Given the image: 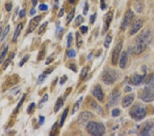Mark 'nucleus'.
<instances>
[{
    "label": "nucleus",
    "mask_w": 154,
    "mask_h": 136,
    "mask_svg": "<svg viewBox=\"0 0 154 136\" xmlns=\"http://www.w3.org/2000/svg\"><path fill=\"white\" fill-rule=\"evenodd\" d=\"M151 40H152V33L149 29L146 28L141 32L136 37L134 45L133 46V52L135 54L143 53L147 48Z\"/></svg>",
    "instance_id": "1"
},
{
    "label": "nucleus",
    "mask_w": 154,
    "mask_h": 136,
    "mask_svg": "<svg viewBox=\"0 0 154 136\" xmlns=\"http://www.w3.org/2000/svg\"><path fill=\"white\" fill-rule=\"evenodd\" d=\"M146 114V109L143 104L136 103L130 110V117L136 121L143 119Z\"/></svg>",
    "instance_id": "2"
},
{
    "label": "nucleus",
    "mask_w": 154,
    "mask_h": 136,
    "mask_svg": "<svg viewBox=\"0 0 154 136\" xmlns=\"http://www.w3.org/2000/svg\"><path fill=\"white\" fill-rule=\"evenodd\" d=\"M86 131L93 135H102L105 133L106 128L103 124L96 122H89L86 125Z\"/></svg>",
    "instance_id": "3"
},
{
    "label": "nucleus",
    "mask_w": 154,
    "mask_h": 136,
    "mask_svg": "<svg viewBox=\"0 0 154 136\" xmlns=\"http://www.w3.org/2000/svg\"><path fill=\"white\" fill-rule=\"evenodd\" d=\"M140 98L144 102H151L154 100V83L146 85L140 93Z\"/></svg>",
    "instance_id": "4"
},
{
    "label": "nucleus",
    "mask_w": 154,
    "mask_h": 136,
    "mask_svg": "<svg viewBox=\"0 0 154 136\" xmlns=\"http://www.w3.org/2000/svg\"><path fill=\"white\" fill-rule=\"evenodd\" d=\"M119 74L117 71L114 70H108L103 73L102 80L106 85H110L113 84L119 79Z\"/></svg>",
    "instance_id": "5"
},
{
    "label": "nucleus",
    "mask_w": 154,
    "mask_h": 136,
    "mask_svg": "<svg viewBox=\"0 0 154 136\" xmlns=\"http://www.w3.org/2000/svg\"><path fill=\"white\" fill-rule=\"evenodd\" d=\"M134 16V12L131 11V10H128V11L125 12V15H124L123 20L122 24H121V28L123 30H125L127 27L130 25L131 21H132Z\"/></svg>",
    "instance_id": "6"
},
{
    "label": "nucleus",
    "mask_w": 154,
    "mask_h": 136,
    "mask_svg": "<svg viewBox=\"0 0 154 136\" xmlns=\"http://www.w3.org/2000/svg\"><path fill=\"white\" fill-rule=\"evenodd\" d=\"M123 48V43L122 42H120L116 46L115 49H114L112 56V64L113 65H116L117 64L118 60L119 59V56H120V53L121 49Z\"/></svg>",
    "instance_id": "7"
},
{
    "label": "nucleus",
    "mask_w": 154,
    "mask_h": 136,
    "mask_svg": "<svg viewBox=\"0 0 154 136\" xmlns=\"http://www.w3.org/2000/svg\"><path fill=\"white\" fill-rule=\"evenodd\" d=\"M91 118H93V114L91 112H88V111H84V112H82L79 115L78 117V122L80 125H84V123L91 119Z\"/></svg>",
    "instance_id": "8"
},
{
    "label": "nucleus",
    "mask_w": 154,
    "mask_h": 136,
    "mask_svg": "<svg viewBox=\"0 0 154 136\" xmlns=\"http://www.w3.org/2000/svg\"><path fill=\"white\" fill-rule=\"evenodd\" d=\"M143 21L142 19H137L134 22L132 26H131V28L130 29V34L131 35H134L136 33H138L140 30V28L143 27Z\"/></svg>",
    "instance_id": "9"
},
{
    "label": "nucleus",
    "mask_w": 154,
    "mask_h": 136,
    "mask_svg": "<svg viewBox=\"0 0 154 136\" xmlns=\"http://www.w3.org/2000/svg\"><path fill=\"white\" fill-rule=\"evenodd\" d=\"M135 98V95L134 93H131V94H129L128 96H125L123 98V100H122V107L123 108H127L132 104V103L134 102Z\"/></svg>",
    "instance_id": "10"
},
{
    "label": "nucleus",
    "mask_w": 154,
    "mask_h": 136,
    "mask_svg": "<svg viewBox=\"0 0 154 136\" xmlns=\"http://www.w3.org/2000/svg\"><path fill=\"white\" fill-rule=\"evenodd\" d=\"M93 95L94 97H95L98 100L103 101L104 98V94L101 90V87L100 85H97L93 91Z\"/></svg>",
    "instance_id": "11"
},
{
    "label": "nucleus",
    "mask_w": 154,
    "mask_h": 136,
    "mask_svg": "<svg viewBox=\"0 0 154 136\" xmlns=\"http://www.w3.org/2000/svg\"><path fill=\"white\" fill-rule=\"evenodd\" d=\"M41 20V16H37L35 17L34 18L31 19V21H29V28L28 30L29 33H32L34 30H35L37 26H38L40 21Z\"/></svg>",
    "instance_id": "12"
},
{
    "label": "nucleus",
    "mask_w": 154,
    "mask_h": 136,
    "mask_svg": "<svg viewBox=\"0 0 154 136\" xmlns=\"http://www.w3.org/2000/svg\"><path fill=\"white\" fill-rule=\"evenodd\" d=\"M146 74L145 73L144 74H134L131 78V83L134 85H138L143 82L144 81V78L145 77Z\"/></svg>",
    "instance_id": "13"
},
{
    "label": "nucleus",
    "mask_w": 154,
    "mask_h": 136,
    "mask_svg": "<svg viewBox=\"0 0 154 136\" xmlns=\"http://www.w3.org/2000/svg\"><path fill=\"white\" fill-rule=\"evenodd\" d=\"M119 98H120V93L119 91H115L110 96V98H109V104H110V106H112L115 104H117L119 102Z\"/></svg>",
    "instance_id": "14"
},
{
    "label": "nucleus",
    "mask_w": 154,
    "mask_h": 136,
    "mask_svg": "<svg viewBox=\"0 0 154 136\" xmlns=\"http://www.w3.org/2000/svg\"><path fill=\"white\" fill-rule=\"evenodd\" d=\"M134 8L137 12H141L144 8L143 0H134Z\"/></svg>",
    "instance_id": "15"
},
{
    "label": "nucleus",
    "mask_w": 154,
    "mask_h": 136,
    "mask_svg": "<svg viewBox=\"0 0 154 136\" xmlns=\"http://www.w3.org/2000/svg\"><path fill=\"white\" fill-rule=\"evenodd\" d=\"M153 128V124H151V123L146 124V125L145 126V127H144L142 129V131H141L140 135H151Z\"/></svg>",
    "instance_id": "16"
},
{
    "label": "nucleus",
    "mask_w": 154,
    "mask_h": 136,
    "mask_svg": "<svg viewBox=\"0 0 154 136\" xmlns=\"http://www.w3.org/2000/svg\"><path fill=\"white\" fill-rule=\"evenodd\" d=\"M113 18V13L112 12H109L106 14L105 17V20H104V29L107 30L108 29L109 26L112 21V19Z\"/></svg>",
    "instance_id": "17"
},
{
    "label": "nucleus",
    "mask_w": 154,
    "mask_h": 136,
    "mask_svg": "<svg viewBox=\"0 0 154 136\" xmlns=\"http://www.w3.org/2000/svg\"><path fill=\"white\" fill-rule=\"evenodd\" d=\"M53 71V68H49V69H48L45 72H43V74H41V75H40L38 76V80H37V85H41V83H43V81H45V79L46 78L47 76H48V75L49 74H50L51 71Z\"/></svg>",
    "instance_id": "18"
},
{
    "label": "nucleus",
    "mask_w": 154,
    "mask_h": 136,
    "mask_svg": "<svg viewBox=\"0 0 154 136\" xmlns=\"http://www.w3.org/2000/svg\"><path fill=\"white\" fill-rule=\"evenodd\" d=\"M127 62H128V54H127L126 52H123L121 54V56L120 58V63H119V66L122 69H124L125 68L127 65Z\"/></svg>",
    "instance_id": "19"
},
{
    "label": "nucleus",
    "mask_w": 154,
    "mask_h": 136,
    "mask_svg": "<svg viewBox=\"0 0 154 136\" xmlns=\"http://www.w3.org/2000/svg\"><path fill=\"white\" fill-rule=\"evenodd\" d=\"M23 24L20 23L18 24V26H17V28H16V30L14 33L13 38H12V41H13L14 42H16L17 41V39L19 38V36L20 35V34H21V30H22V29H23Z\"/></svg>",
    "instance_id": "20"
},
{
    "label": "nucleus",
    "mask_w": 154,
    "mask_h": 136,
    "mask_svg": "<svg viewBox=\"0 0 154 136\" xmlns=\"http://www.w3.org/2000/svg\"><path fill=\"white\" fill-rule=\"evenodd\" d=\"M63 105H64L63 99L61 97L59 98L58 100H57L56 103V105H55V107H54V111H55V112H58V110L62 107H63Z\"/></svg>",
    "instance_id": "21"
},
{
    "label": "nucleus",
    "mask_w": 154,
    "mask_h": 136,
    "mask_svg": "<svg viewBox=\"0 0 154 136\" xmlns=\"http://www.w3.org/2000/svg\"><path fill=\"white\" fill-rule=\"evenodd\" d=\"M112 40V36L110 35V34L107 35L105 39V41H104V43H103L104 47L106 48H108L109 46L110 45Z\"/></svg>",
    "instance_id": "22"
},
{
    "label": "nucleus",
    "mask_w": 154,
    "mask_h": 136,
    "mask_svg": "<svg viewBox=\"0 0 154 136\" xmlns=\"http://www.w3.org/2000/svg\"><path fill=\"white\" fill-rule=\"evenodd\" d=\"M91 107L93 108L94 110H95L96 111H97L99 113L103 112L102 109H101V107H100V106H99L97 105V103L96 102H95V101H93V102L91 103Z\"/></svg>",
    "instance_id": "23"
},
{
    "label": "nucleus",
    "mask_w": 154,
    "mask_h": 136,
    "mask_svg": "<svg viewBox=\"0 0 154 136\" xmlns=\"http://www.w3.org/2000/svg\"><path fill=\"white\" fill-rule=\"evenodd\" d=\"M74 15H75V8H73L72 11L69 12V14L66 17V24H69L70 22L71 21L72 19H73Z\"/></svg>",
    "instance_id": "24"
},
{
    "label": "nucleus",
    "mask_w": 154,
    "mask_h": 136,
    "mask_svg": "<svg viewBox=\"0 0 154 136\" xmlns=\"http://www.w3.org/2000/svg\"><path fill=\"white\" fill-rule=\"evenodd\" d=\"M68 113H69V108H66V109L64 111V112L63 113V115H62L61 120H60V127H63V126L64 123V121H65L66 117H67Z\"/></svg>",
    "instance_id": "25"
},
{
    "label": "nucleus",
    "mask_w": 154,
    "mask_h": 136,
    "mask_svg": "<svg viewBox=\"0 0 154 136\" xmlns=\"http://www.w3.org/2000/svg\"><path fill=\"white\" fill-rule=\"evenodd\" d=\"M82 97H81L79 99V100L77 102L75 105L73 106V111H72V114H75V113L78 111V110L79 109V104H80V102L82 100Z\"/></svg>",
    "instance_id": "26"
},
{
    "label": "nucleus",
    "mask_w": 154,
    "mask_h": 136,
    "mask_svg": "<svg viewBox=\"0 0 154 136\" xmlns=\"http://www.w3.org/2000/svg\"><path fill=\"white\" fill-rule=\"evenodd\" d=\"M8 46H6V48H4V50L2 51V52L1 53V55H0V64L3 62L5 56H6V55L7 52H8Z\"/></svg>",
    "instance_id": "27"
},
{
    "label": "nucleus",
    "mask_w": 154,
    "mask_h": 136,
    "mask_svg": "<svg viewBox=\"0 0 154 136\" xmlns=\"http://www.w3.org/2000/svg\"><path fill=\"white\" fill-rule=\"evenodd\" d=\"M14 54H11V55L8 58V59H7L6 61L5 62V63H4V70H6V69L7 68V67L8 66V65L10 64V63H11V61L12 60V59L14 58Z\"/></svg>",
    "instance_id": "28"
},
{
    "label": "nucleus",
    "mask_w": 154,
    "mask_h": 136,
    "mask_svg": "<svg viewBox=\"0 0 154 136\" xmlns=\"http://www.w3.org/2000/svg\"><path fill=\"white\" fill-rule=\"evenodd\" d=\"M48 100V94H45L43 98H42V100L40 101L39 103V108H42L43 107V106L45 103L47 102V100Z\"/></svg>",
    "instance_id": "29"
},
{
    "label": "nucleus",
    "mask_w": 154,
    "mask_h": 136,
    "mask_svg": "<svg viewBox=\"0 0 154 136\" xmlns=\"http://www.w3.org/2000/svg\"><path fill=\"white\" fill-rule=\"evenodd\" d=\"M88 72V68H84L82 69V70L81 71L80 73V78L84 79L86 77L87 74Z\"/></svg>",
    "instance_id": "30"
},
{
    "label": "nucleus",
    "mask_w": 154,
    "mask_h": 136,
    "mask_svg": "<svg viewBox=\"0 0 154 136\" xmlns=\"http://www.w3.org/2000/svg\"><path fill=\"white\" fill-rule=\"evenodd\" d=\"M72 43H73V35H72V33H69L67 36V47L68 48H71L72 46Z\"/></svg>",
    "instance_id": "31"
},
{
    "label": "nucleus",
    "mask_w": 154,
    "mask_h": 136,
    "mask_svg": "<svg viewBox=\"0 0 154 136\" xmlns=\"http://www.w3.org/2000/svg\"><path fill=\"white\" fill-rule=\"evenodd\" d=\"M10 31V26H7L6 27V28H5L4 33H3V34H2V38H1V41H3L4 39L6 38V36H7V34H8Z\"/></svg>",
    "instance_id": "32"
},
{
    "label": "nucleus",
    "mask_w": 154,
    "mask_h": 136,
    "mask_svg": "<svg viewBox=\"0 0 154 136\" xmlns=\"http://www.w3.org/2000/svg\"><path fill=\"white\" fill-rule=\"evenodd\" d=\"M58 129V122H56L54 124V125L53 126V127H52V129H51V131L50 133V135H55L56 134V130Z\"/></svg>",
    "instance_id": "33"
},
{
    "label": "nucleus",
    "mask_w": 154,
    "mask_h": 136,
    "mask_svg": "<svg viewBox=\"0 0 154 136\" xmlns=\"http://www.w3.org/2000/svg\"><path fill=\"white\" fill-rule=\"evenodd\" d=\"M26 94H23V98H22L21 99V100L19 101L18 105L17 106V108H16V110H17V111H18V110L19 109H20V107H21V105H23V102H24L25 99H26Z\"/></svg>",
    "instance_id": "34"
},
{
    "label": "nucleus",
    "mask_w": 154,
    "mask_h": 136,
    "mask_svg": "<svg viewBox=\"0 0 154 136\" xmlns=\"http://www.w3.org/2000/svg\"><path fill=\"white\" fill-rule=\"evenodd\" d=\"M54 55H55V54H53L52 55H51L50 56H49V57L47 59V61L45 62L46 65H49V63H52V61H53L54 59H55V56H54Z\"/></svg>",
    "instance_id": "35"
},
{
    "label": "nucleus",
    "mask_w": 154,
    "mask_h": 136,
    "mask_svg": "<svg viewBox=\"0 0 154 136\" xmlns=\"http://www.w3.org/2000/svg\"><path fill=\"white\" fill-rule=\"evenodd\" d=\"M83 21H84L83 17L81 15H79L75 19V24L77 25V26H79V25L82 23Z\"/></svg>",
    "instance_id": "36"
},
{
    "label": "nucleus",
    "mask_w": 154,
    "mask_h": 136,
    "mask_svg": "<svg viewBox=\"0 0 154 136\" xmlns=\"http://www.w3.org/2000/svg\"><path fill=\"white\" fill-rule=\"evenodd\" d=\"M120 113H121L120 110L116 108L114 109L112 111V116H114V117H117V116L120 115Z\"/></svg>",
    "instance_id": "37"
},
{
    "label": "nucleus",
    "mask_w": 154,
    "mask_h": 136,
    "mask_svg": "<svg viewBox=\"0 0 154 136\" xmlns=\"http://www.w3.org/2000/svg\"><path fill=\"white\" fill-rule=\"evenodd\" d=\"M75 55H76V52L74 49H71V50H69L67 53V56L69 58H73L75 57Z\"/></svg>",
    "instance_id": "38"
},
{
    "label": "nucleus",
    "mask_w": 154,
    "mask_h": 136,
    "mask_svg": "<svg viewBox=\"0 0 154 136\" xmlns=\"http://www.w3.org/2000/svg\"><path fill=\"white\" fill-rule=\"evenodd\" d=\"M34 107H35V103H31L28 107V109H27V112H28V113L30 114V113L32 112V111H33Z\"/></svg>",
    "instance_id": "39"
},
{
    "label": "nucleus",
    "mask_w": 154,
    "mask_h": 136,
    "mask_svg": "<svg viewBox=\"0 0 154 136\" xmlns=\"http://www.w3.org/2000/svg\"><path fill=\"white\" fill-rule=\"evenodd\" d=\"M39 9H40V11H48V5H46L45 4H41L39 5Z\"/></svg>",
    "instance_id": "40"
},
{
    "label": "nucleus",
    "mask_w": 154,
    "mask_h": 136,
    "mask_svg": "<svg viewBox=\"0 0 154 136\" xmlns=\"http://www.w3.org/2000/svg\"><path fill=\"white\" fill-rule=\"evenodd\" d=\"M45 56V50H42L40 52V53L38 56V60H43V58Z\"/></svg>",
    "instance_id": "41"
},
{
    "label": "nucleus",
    "mask_w": 154,
    "mask_h": 136,
    "mask_svg": "<svg viewBox=\"0 0 154 136\" xmlns=\"http://www.w3.org/2000/svg\"><path fill=\"white\" fill-rule=\"evenodd\" d=\"M28 59H29V56L28 55H26V56H25V57H23V59H22V60L20 61V63H19V66L20 67H22L23 66L24 64H25V63H26V62H27V61L28 60Z\"/></svg>",
    "instance_id": "42"
},
{
    "label": "nucleus",
    "mask_w": 154,
    "mask_h": 136,
    "mask_svg": "<svg viewBox=\"0 0 154 136\" xmlns=\"http://www.w3.org/2000/svg\"><path fill=\"white\" fill-rule=\"evenodd\" d=\"M47 25H48V22H45V23H44L42 26H41V27L39 28V32H38L39 34H41L43 31H45V28L47 27Z\"/></svg>",
    "instance_id": "43"
},
{
    "label": "nucleus",
    "mask_w": 154,
    "mask_h": 136,
    "mask_svg": "<svg viewBox=\"0 0 154 136\" xmlns=\"http://www.w3.org/2000/svg\"><path fill=\"white\" fill-rule=\"evenodd\" d=\"M88 10H89L88 4L87 3V2H86L85 5H84V10H83V12H84V15H86L87 13H88Z\"/></svg>",
    "instance_id": "44"
},
{
    "label": "nucleus",
    "mask_w": 154,
    "mask_h": 136,
    "mask_svg": "<svg viewBox=\"0 0 154 136\" xmlns=\"http://www.w3.org/2000/svg\"><path fill=\"white\" fill-rule=\"evenodd\" d=\"M76 36H77V46L78 47H80L82 44V40L80 39V36L78 33H76Z\"/></svg>",
    "instance_id": "45"
},
{
    "label": "nucleus",
    "mask_w": 154,
    "mask_h": 136,
    "mask_svg": "<svg viewBox=\"0 0 154 136\" xmlns=\"http://www.w3.org/2000/svg\"><path fill=\"white\" fill-rule=\"evenodd\" d=\"M66 81H67V76L66 75H64L61 77L60 81V85H63L64 83H66Z\"/></svg>",
    "instance_id": "46"
},
{
    "label": "nucleus",
    "mask_w": 154,
    "mask_h": 136,
    "mask_svg": "<svg viewBox=\"0 0 154 136\" xmlns=\"http://www.w3.org/2000/svg\"><path fill=\"white\" fill-rule=\"evenodd\" d=\"M5 8H6V10L8 12L11 11L12 8V3H7L5 5Z\"/></svg>",
    "instance_id": "47"
},
{
    "label": "nucleus",
    "mask_w": 154,
    "mask_h": 136,
    "mask_svg": "<svg viewBox=\"0 0 154 136\" xmlns=\"http://www.w3.org/2000/svg\"><path fill=\"white\" fill-rule=\"evenodd\" d=\"M80 30L82 31V34H85L87 32V30H88V27L85 26H82L80 28Z\"/></svg>",
    "instance_id": "48"
},
{
    "label": "nucleus",
    "mask_w": 154,
    "mask_h": 136,
    "mask_svg": "<svg viewBox=\"0 0 154 136\" xmlns=\"http://www.w3.org/2000/svg\"><path fill=\"white\" fill-rule=\"evenodd\" d=\"M96 19V14H94L93 15H91L90 17V21L91 24H94V22L95 21Z\"/></svg>",
    "instance_id": "49"
},
{
    "label": "nucleus",
    "mask_w": 154,
    "mask_h": 136,
    "mask_svg": "<svg viewBox=\"0 0 154 136\" xmlns=\"http://www.w3.org/2000/svg\"><path fill=\"white\" fill-rule=\"evenodd\" d=\"M25 14H26V12H25L24 10H22L19 12V17L20 18H23V17H25Z\"/></svg>",
    "instance_id": "50"
},
{
    "label": "nucleus",
    "mask_w": 154,
    "mask_h": 136,
    "mask_svg": "<svg viewBox=\"0 0 154 136\" xmlns=\"http://www.w3.org/2000/svg\"><path fill=\"white\" fill-rule=\"evenodd\" d=\"M69 68H70L71 70H73L74 71H75V72H76V71H77L76 67H75V65H74V64H71L70 66H69Z\"/></svg>",
    "instance_id": "51"
},
{
    "label": "nucleus",
    "mask_w": 154,
    "mask_h": 136,
    "mask_svg": "<svg viewBox=\"0 0 154 136\" xmlns=\"http://www.w3.org/2000/svg\"><path fill=\"white\" fill-rule=\"evenodd\" d=\"M40 119H39V124L40 125H43V122H45V118L43 116H40Z\"/></svg>",
    "instance_id": "52"
},
{
    "label": "nucleus",
    "mask_w": 154,
    "mask_h": 136,
    "mask_svg": "<svg viewBox=\"0 0 154 136\" xmlns=\"http://www.w3.org/2000/svg\"><path fill=\"white\" fill-rule=\"evenodd\" d=\"M101 8L102 10H104L106 8V3L105 2L103 1V0H101Z\"/></svg>",
    "instance_id": "53"
},
{
    "label": "nucleus",
    "mask_w": 154,
    "mask_h": 136,
    "mask_svg": "<svg viewBox=\"0 0 154 136\" xmlns=\"http://www.w3.org/2000/svg\"><path fill=\"white\" fill-rule=\"evenodd\" d=\"M62 30H63V28H61V27H59V26L57 27V30H56V34H57V35H58L59 33H60V32H62Z\"/></svg>",
    "instance_id": "54"
},
{
    "label": "nucleus",
    "mask_w": 154,
    "mask_h": 136,
    "mask_svg": "<svg viewBox=\"0 0 154 136\" xmlns=\"http://www.w3.org/2000/svg\"><path fill=\"white\" fill-rule=\"evenodd\" d=\"M64 9L62 8V9L60 10V12H59V14H58V17H63V16L64 15Z\"/></svg>",
    "instance_id": "55"
},
{
    "label": "nucleus",
    "mask_w": 154,
    "mask_h": 136,
    "mask_svg": "<svg viewBox=\"0 0 154 136\" xmlns=\"http://www.w3.org/2000/svg\"><path fill=\"white\" fill-rule=\"evenodd\" d=\"M36 12V9L35 8H33L31 9V11H30V14H31V15H34V14H35Z\"/></svg>",
    "instance_id": "56"
},
{
    "label": "nucleus",
    "mask_w": 154,
    "mask_h": 136,
    "mask_svg": "<svg viewBox=\"0 0 154 136\" xmlns=\"http://www.w3.org/2000/svg\"><path fill=\"white\" fill-rule=\"evenodd\" d=\"M38 3V0H32V4L34 6H36Z\"/></svg>",
    "instance_id": "57"
},
{
    "label": "nucleus",
    "mask_w": 154,
    "mask_h": 136,
    "mask_svg": "<svg viewBox=\"0 0 154 136\" xmlns=\"http://www.w3.org/2000/svg\"><path fill=\"white\" fill-rule=\"evenodd\" d=\"M2 33V24H0V36H1Z\"/></svg>",
    "instance_id": "58"
},
{
    "label": "nucleus",
    "mask_w": 154,
    "mask_h": 136,
    "mask_svg": "<svg viewBox=\"0 0 154 136\" xmlns=\"http://www.w3.org/2000/svg\"><path fill=\"white\" fill-rule=\"evenodd\" d=\"M75 0H69V2H70L71 4H73L74 2H75Z\"/></svg>",
    "instance_id": "59"
}]
</instances>
